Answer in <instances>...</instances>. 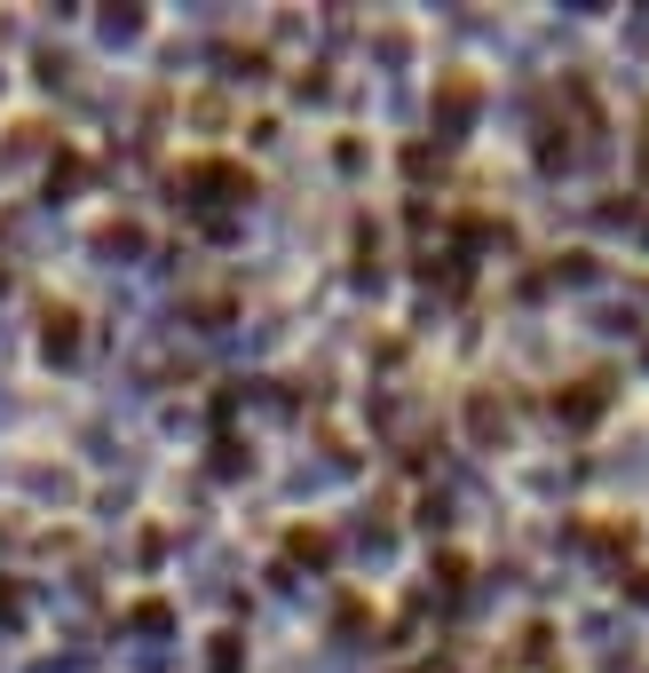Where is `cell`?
Here are the masks:
<instances>
[{
    "label": "cell",
    "instance_id": "1",
    "mask_svg": "<svg viewBox=\"0 0 649 673\" xmlns=\"http://www.w3.org/2000/svg\"><path fill=\"white\" fill-rule=\"evenodd\" d=\"M48 349H56V357L72 349V310H48Z\"/></svg>",
    "mask_w": 649,
    "mask_h": 673
},
{
    "label": "cell",
    "instance_id": "2",
    "mask_svg": "<svg viewBox=\"0 0 649 673\" xmlns=\"http://www.w3.org/2000/svg\"><path fill=\"white\" fill-rule=\"evenodd\" d=\"M634 594H641V602H649V570H634Z\"/></svg>",
    "mask_w": 649,
    "mask_h": 673
}]
</instances>
